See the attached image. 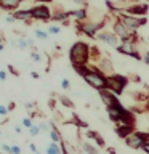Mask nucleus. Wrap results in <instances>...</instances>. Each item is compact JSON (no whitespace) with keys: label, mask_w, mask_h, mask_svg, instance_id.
I'll use <instances>...</instances> for the list:
<instances>
[{"label":"nucleus","mask_w":149,"mask_h":154,"mask_svg":"<svg viewBox=\"0 0 149 154\" xmlns=\"http://www.w3.org/2000/svg\"><path fill=\"white\" fill-rule=\"evenodd\" d=\"M91 55V48L85 42H75L69 50V60L72 66H84L87 64Z\"/></svg>","instance_id":"f257e3e1"},{"label":"nucleus","mask_w":149,"mask_h":154,"mask_svg":"<svg viewBox=\"0 0 149 154\" xmlns=\"http://www.w3.org/2000/svg\"><path fill=\"white\" fill-rule=\"evenodd\" d=\"M84 80L98 91L108 88V77H106V74H103L101 71L96 69V67H88V71H87L85 75H84Z\"/></svg>","instance_id":"f03ea898"},{"label":"nucleus","mask_w":149,"mask_h":154,"mask_svg":"<svg viewBox=\"0 0 149 154\" xmlns=\"http://www.w3.org/2000/svg\"><path fill=\"white\" fill-rule=\"evenodd\" d=\"M128 84V79L120 74H111L108 75V90H111L114 95H120L125 90Z\"/></svg>","instance_id":"7ed1b4c3"},{"label":"nucleus","mask_w":149,"mask_h":154,"mask_svg":"<svg viewBox=\"0 0 149 154\" xmlns=\"http://www.w3.org/2000/svg\"><path fill=\"white\" fill-rule=\"evenodd\" d=\"M117 18L130 29V31H135V32H136V29H139L141 26H146V23H147V18L146 16H144V18H138V16H132V14H122V13H119Z\"/></svg>","instance_id":"20e7f679"},{"label":"nucleus","mask_w":149,"mask_h":154,"mask_svg":"<svg viewBox=\"0 0 149 154\" xmlns=\"http://www.w3.org/2000/svg\"><path fill=\"white\" fill-rule=\"evenodd\" d=\"M104 26V21H101V23H85V21H80V23H77V31L82 32V34H85V35H88L91 38H95L96 35H98V32L99 29H103Z\"/></svg>","instance_id":"39448f33"},{"label":"nucleus","mask_w":149,"mask_h":154,"mask_svg":"<svg viewBox=\"0 0 149 154\" xmlns=\"http://www.w3.org/2000/svg\"><path fill=\"white\" fill-rule=\"evenodd\" d=\"M31 11H32V18L34 19H38V21H50V19L53 18L50 8L45 7V5H37V7H32Z\"/></svg>","instance_id":"423d86ee"},{"label":"nucleus","mask_w":149,"mask_h":154,"mask_svg":"<svg viewBox=\"0 0 149 154\" xmlns=\"http://www.w3.org/2000/svg\"><path fill=\"white\" fill-rule=\"evenodd\" d=\"M119 53L122 55H128V56H133L135 60H141V55L138 53L136 47H135V42H120V45L115 48Z\"/></svg>","instance_id":"0eeeda50"},{"label":"nucleus","mask_w":149,"mask_h":154,"mask_svg":"<svg viewBox=\"0 0 149 154\" xmlns=\"http://www.w3.org/2000/svg\"><path fill=\"white\" fill-rule=\"evenodd\" d=\"M98 93H99L101 101L106 104V108H114V106H119V104H120L119 100H117V95H114L111 90L104 88V90H99Z\"/></svg>","instance_id":"6e6552de"},{"label":"nucleus","mask_w":149,"mask_h":154,"mask_svg":"<svg viewBox=\"0 0 149 154\" xmlns=\"http://www.w3.org/2000/svg\"><path fill=\"white\" fill-rule=\"evenodd\" d=\"M147 3H132L125 8V11L130 13L132 16H138V18H144V14L147 13Z\"/></svg>","instance_id":"1a4fd4ad"},{"label":"nucleus","mask_w":149,"mask_h":154,"mask_svg":"<svg viewBox=\"0 0 149 154\" xmlns=\"http://www.w3.org/2000/svg\"><path fill=\"white\" fill-rule=\"evenodd\" d=\"M96 38H98V40H101V42H104V43H108L109 47H114V48L119 47V40H120V38L115 35V34L108 32V31L99 32L98 35H96Z\"/></svg>","instance_id":"9d476101"},{"label":"nucleus","mask_w":149,"mask_h":154,"mask_svg":"<svg viewBox=\"0 0 149 154\" xmlns=\"http://www.w3.org/2000/svg\"><path fill=\"white\" fill-rule=\"evenodd\" d=\"M114 132L117 133L120 138L127 140L130 135L135 133V130H133V125L132 124H117V125H115V128H114Z\"/></svg>","instance_id":"9b49d317"},{"label":"nucleus","mask_w":149,"mask_h":154,"mask_svg":"<svg viewBox=\"0 0 149 154\" xmlns=\"http://www.w3.org/2000/svg\"><path fill=\"white\" fill-rule=\"evenodd\" d=\"M13 18H14V19H19V21H26L27 24L34 19L31 10H18V11L13 13Z\"/></svg>","instance_id":"f8f14e48"},{"label":"nucleus","mask_w":149,"mask_h":154,"mask_svg":"<svg viewBox=\"0 0 149 154\" xmlns=\"http://www.w3.org/2000/svg\"><path fill=\"white\" fill-rule=\"evenodd\" d=\"M23 0H0V8L2 10H16L21 5Z\"/></svg>","instance_id":"ddd939ff"},{"label":"nucleus","mask_w":149,"mask_h":154,"mask_svg":"<svg viewBox=\"0 0 149 154\" xmlns=\"http://www.w3.org/2000/svg\"><path fill=\"white\" fill-rule=\"evenodd\" d=\"M71 18H75L77 21H85L87 19V16H88V14H87V10L85 8H80V10H71Z\"/></svg>","instance_id":"4468645a"},{"label":"nucleus","mask_w":149,"mask_h":154,"mask_svg":"<svg viewBox=\"0 0 149 154\" xmlns=\"http://www.w3.org/2000/svg\"><path fill=\"white\" fill-rule=\"evenodd\" d=\"M87 137H88V138H91V140H95L98 146H101V148L104 146V140H103V137H101V135H99L98 132H93V130H88V132H87Z\"/></svg>","instance_id":"2eb2a0df"},{"label":"nucleus","mask_w":149,"mask_h":154,"mask_svg":"<svg viewBox=\"0 0 149 154\" xmlns=\"http://www.w3.org/2000/svg\"><path fill=\"white\" fill-rule=\"evenodd\" d=\"M71 18V13L69 11H56V13H53V21H67V19Z\"/></svg>","instance_id":"dca6fc26"},{"label":"nucleus","mask_w":149,"mask_h":154,"mask_svg":"<svg viewBox=\"0 0 149 154\" xmlns=\"http://www.w3.org/2000/svg\"><path fill=\"white\" fill-rule=\"evenodd\" d=\"M47 154H61V148L58 146V143H50L47 146Z\"/></svg>","instance_id":"f3484780"},{"label":"nucleus","mask_w":149,"mask_h":154,"mask_svg":"<svg viewBox=\"0 0 149 154\" xmlns=\"http://www.w3.org/2000/svg\"><path fill=\"white\" fill-rule=\"evenodd\" d=\"M58 100H59V101H61V104H62V106H66V108H69V109L74 108V103H72V101L67 98V96H64V95H58Z\"/></svg>","instance_id":"a211bd4d"},{"label":"nucleus","mask_w":149,"mask_h":154,"mask_svg":"<svg viewBox=\"0 0 149 154\" xmlns=\"http://www.w3.org/2000/svg\"><path fill=\"white\" fill-rule=\"evenodd\" d=\"M50 137H51V140H53V143H61V141H62V140H61V133L58 132L56 128H51Z\"/></svg>","instance_id":"6ab92c4d"},{"label":"nucleus","mask_w":149,"mask_h":154,"mask_svg":"<svg viewBox=\"0 0 149 154\" xmlns=\"http://www.w3.org/2000/svg\"><path fill=\"white\" fill-rule=\"evenodd\" d=\"M34 34H35L37 38H42V40H47V38H48V32L42 31V29H35V31H34Z\"/></svg>","instance_id":"aec40b11"},{"label":"nucleus","mask_w":149,"mask_h":154,"mask_svg":"<svg viewBox=\"0 0 149 154\" xmlns=\"http://www.w3.org/2000/svg\"><path fill=\"white\" fill-rule=\"evenodd\" d=\"M82 146H84V149H85V151H87V154H98V151H96V149L93 148V146H91V144L90 143H84V144H82Z\"/></svg>","instance_id":"412c9836"},{"label":"nucleus","mask_w":149,"mask_h":154,"mask_svg":"<svg viewBox=\"0 0 149 154\" xmlns=\"http://www.w3.org/2000/svg\"><path fill=\"white\" fill-rule=\"evenodd\" d=\"M59 144H61V152L62 154H72V149H71V146H67L66 141H61Z\"/></svg>","instance_id":"4be33fe9"},{"label":"nucleus","mask_w":149,"mask_h":154,"mask_svg":"<svg viewBox=\"0 0 149 154\" xmlns=\"http://www.w3.org/2000/svg\"><path fill=\"white\" fill-rule=\"evenodd\" d=\"M29 133H31V137H35V135H38L40 133V127H38V125H35L34 124L31 128H29Z\"/></svg>","instance_id":"5701e85b"},{"label":"nucleus","mask_w":149,"mask_h":154,"mask_svg":"<svg viewBox=\"0 0 149 154\" xmlns=\"http://www.w3.org/2000/svg\"><path fill=\"white\" fill-rule=\"evenodd\" d=\"M38 127H40V132H51V124H47V122H40L38 124Z\"/></svg>","instance_id":"b1692460"},{"label":"nucleus","mask_w":149,"mask_h":154,"mask_svg":"<svg viewBox=\"0 0 149 154\" xmlns=\"http://www.w3.org/2000/svg\"><path fill=\"white\" fill-rule=\"evenodd\" d=\"M16 45H18L19 48H23V50H24V48H27V42H26V38H18V40H16Z\"/></svg>","instance_id":"393cba45"},{"label":"nucleus","mask_w":149,"mask_h":154,"mask_svg":"<svg viewBox=\"0 0 149 154\" xmlns=\"http://www.w3.org/2000/svg\"><path fill=\"white\" fill-rule=\"evenodd\" d=\"M59 32H61L59 26H50L48 27V34H59Z\"/></svg>","instance_id":"a878e982"},{"label":"nucleus","mask_w":149,"mask_h":154,"mask_svg":"<svg viewBox=\"0 0 149 154\" xmlns=\"http://www.w3.org/2000/svg\"><path fill=\"white\" fill-rule=\"evenodd\" d=\"M61 87H62V90H71V82L67 79H62L61 80Z\"/></svg>","instance_id":"bb28decb"},{"label":"nucleus","mask_w":149,"mask_h":154,"mask_svg":"<svg viewBox=\"0 0 149 154\" xmlns=\"http://www.w3.org/2000/svg\"><path fill=\"white\" fill-rule=\"evenodd\" d=\"M23 125H24V127H27V128H31L34 124H32V120L29 119V117H24V119H23Z\"/></svg>","instance_id":"cd10ccee"},{"label":"nucleus","mask_w":149,"mask_h":154,"mask_svg":"<svg viewBox=\"0 0 149 154\" xmlns=\"http://www.w3.org/2000/svg\"><path fill=\"white\" fill-rule=\"evenodd\" d=\"M8 106H5V104H0V116H7L8 114Z\"/></svg>","instance_id":"c85d7f7f"},{"label":"nucleus","mask_w":149,"mask_h":154,"mask_svg":"<svg viewBox=\"0 0 149 154\" xmlns=\"http://www.w3.org/2000/svg\"><path fill=\"white\" fill-rule=\"evenodd\" d=\"M2 148H3V151L7 152V154H13V149H11V146H8V144H2Z\"/></svg>","instance_id":"c756f323"},{"label":"nucleus","mask_w":149,"mask_h":154,"mask_svg":"<svg viewBox=\"0 0 149 154\" xmlns=\"http://www.w3.org/2000/svg\"><path fill=\"white\" fill-rule=\"evenodd\" d=\"M74 3H77L79 7H82V8H85L87 7V0H72Z\"/></svg>","instance_id":"7c9ffc66"},{"label":"nucleus","mask_w":149,"mask_h":154,"mask_svg":"<svg viewBox=\"0 0 149 154\" xmlns=\"http://www.w3.org/2000/svg\"><path fill=\"white\" fill-rule=\"evenodd\" d=\"M31 58H32V60H35V61H40L42 60V56L38 55V53H35V51H31Z\"/></svg>","instance_id":"2f4dec72"},{"label":"nucleus","mask_w":149,"mask_h":154,"mask_svg":"<svg viewBox=\"0 0 149 154\" xmlns=\"http://www.w3.org/2000/svg\"><path fill=\"white\" fill-rule=\"evenodd\" d=\"M11 149H13V154H21V148L19 146H11Z\"/></svg>","instance_id":"473e14b6"},{"label":"nucleus","mask_w":149,"mask_h":154,"mask_svg":"<svg viewBox=\"0 0 149 154\" xmlns=\"http://www.w3.org/2000/svg\"><path fill=\"white\" fill-rule=\"evenodd\" d=\"M26 42H27V47H34V38L27 37V38H26Z\"/></svg>","instance_id":"72a5a7b5"},{"label":"nucleus","mask_w":149,"mask_h":154,"mask_svg":"<svg viewBox=\"0 0 149 154\" xmlns=\"http://www.w3.org/2000/svg\"><path fill=\"white\" fill-rule=\"evenodd\" d=\"M143 60H144V63H146V64H149V51H146V53H144Z\"/></svg>","instance_id":"f704fd0d"},{"label":"nucleus","mask_w":149,"mask_h":154,"mask_svg":"<svg viewBox=\"0 0 149 154\" xmlns=\"http://www.w3.org/2000/svg\"><path fill=\"white\" fill-rule=\"evenodd\" d=\"M29 148H31V151H34L35 154H40V152H38V149L35 148V144H29Z\"/></svg>","instance_id":"c9c22d12"},{"label":"nucleus","mask_w":149,"mask_h":154,"mask_svg":"<svg viewBox=\"0 0 149 154\" xmlns=\"http://www.w3.org/2000/svg\"><path fill=\"white\" fill-rule=\"evenodd\" d=\"M7 79V72L5 71H0V80H5Z\"/></svg>","instance_id":"e433bc0d"},{"label":"nucleus","mask_w":149,"mask_h":154,"mask_svg":"<svg viewBox=\"0 0 149 154\" xmlns=\"http://www.w3.org/2000/svg\"><path fill=\"white\" fill-rule=\"evenodd\" d=\"M143 151L146 152V154H149V143H146V144L143 146Z\"/></svg>","instance_id":"4c0bfd02"},{"label":"nucleus","mask_w":149,"mask_h":154,"mask_svg":"<svg viewBox=\"0 0 149 154\" xmlns=\"http://www.w3.org/2000/svg\"><path fill=\"white\" fill-rule=\"evenodd\" d=\"M8 69H10V72H13V74H14V75H18V71H16V69H14V67H13V66H8Z\"/></svg>","instance_id":"58836bf2"},{"label":"nucleus","mask_w":149,"mask_h":154,"mask_svg":"<svg viewBox=\"0 0 149 154\" xmlns=\"http://www.w3.org/2000/svg\"><path fill=\"white\" fill-rule=\"evenodd\" d=\"M34 2H38V3H51L53 0H34Z\"/></svg>","instance_id":"ea45409f"},{"label":"nucleus","mask_w":149,"mask_h":154,"mask_svg":"<svg viewBox=\"0 0 149 154\" xmlns=\"http://www.w3.org/2000/svg\"><path fill=\"white\" fill-rule=\"evenodd\" d=\"M5 19H7V23H13V21H14V18H13V16H7Z\"/></svg>","instance_id":"a19ab883"},{"label":"nucleus","mask_w":149,"mask_h":154,"mask_svg":"<svg viewBox=\"0 0 149 154\" xmlns=\"http://www.w3.org/2000/svg\"><path fill=\"white\" fill-rule=\"evenodd\" d=\"M21 127H19V125H16V127H14V132H16V133H21Z\"/></svg>","instance_id":"79ce46f5"},{"label":"nucleus","mask_w":149,"mask_h":154,"mask_svg":"<svg viewBox=\"0 0 149 154\" xmlns=\"http://www.w3.org/2000/svg\"><path fill=\"white\" fill-rule=\"evenodd\" d=\"M34 106H35V104H34V103H26V108H27V109H31V108H34Z\"/></svg>","instance_id":"37998d69"},{"label":"nucleus","mask_w":149,"mask_h":154,"mask_svg":"<svg viewBox=\"0 0 149 154\" xmlns=\"http://www.w3.org/2000/svg\"><path fill=\"white\" fill-rule=\"evenodd\" d=\"M108 152L109 154H115V149L114 148H108Z\"/></svg>","instance_id":"c03bdc74"},{"label":"nucleus","mask_w":149,"mask_h":154,"mask_svg":"<svg viewBox=\"0 0 149 154\" xmlns=\"http://www.w3.org/2000/svg\"><path fill=\"white\" fill-rule=\"evenodd\" d=\"M8 109H10V111H11V109H14V103H13V101L8 104Z\"/></svg>","instance_id":"a18cd8bd"},{"label":"nucleus","mask_w":149,"mask_h":154,"mask_svg":"<svg viewBox=\"0 0 149 154\" xmlns=\"http://www.w3.org/2000/svg\"><path fill=\"white\" fill-rule=\"evenodd\" d=\"M31 75H32V79H38V74H37V72H32Z\"/></svg>","instance_id":"49530a36"},{"label":"nucleus","mask_w":149,"mask_h":154,"mask_svg":"<svg viewBox=\"0 0 149 154\" xmlns=\"http://www.w3.org/2000/svg\"><path fill=\"white\" fill-rule=\"evenodd\" d=\"M50 108H51V109L55 108V101H53V100H50Z\"/></svg>","instance_id":"de8ad7c7"},{"label":"nucleus","mask_w":149,"mask_h":154,"mask_svg":"<svg viewBox=\"0 0 149 154\" xmlns=\"http://www.w3.org/2000/svg\"><path fill=\"white\" fill-rule=\"evenodd\" d=\"M0 45H3V43H2V37H0Z\"/></svg>","instance_id":"09e8293b"},{"label":"nucleus","mask_w":149,"mask_h":154,"mask_svg":"<svg viewBox=\"0 0 149 154\" xmlns=\"http://www.w3.org/2000/svg\"><path fill=\"white\" fill-rule=\"evenodd\" d=\"M147 40H149V37H147Z\"/></svg>","instance_id":"8fccbe9b"},{"label":"nucleus","mask_w":149,"mask_h":154,"mask_svg":"<svg viewBox=\"0 0 149 154\" xmlns=\"http://www.w3.org/2000/svg\"><path fill=\"white\" fill-rule=\"evenodd\" d=\"M147 98H149V95H147Z\"/></svg>","instance_id":"3c124183"},{"label":"nucleus","mask_w":149,"mask_h":154,"mask_svg":"<svg viewBox=\"0 0 149 154\" xmlns=\"http://www.w3.org/2000/svg\"><path fill=\"white\" fill-rule=\"evenodd\" d=\"M147 2H149V0H147Z\"/></svg>","instance_id":"603ef678"}]
</instances>
